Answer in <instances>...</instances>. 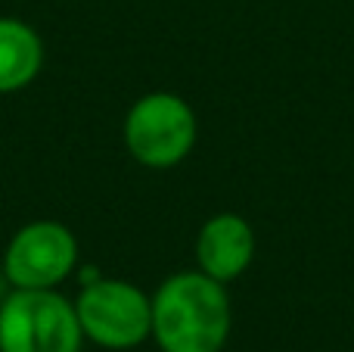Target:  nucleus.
I'll list each match as a JSON object with an SVG mask.
<instances>
[{"label":"nucleus","mask_w":354,"mask_h":352,"mask_svg":"<svg viewBox=\"0 0 354 352\" xmlns=\"http://www.w3.org/2000/svg\"><path fill=\"white\" fill-rule=\"evenodd\" d=\"M227 284L199 268L174 272L153 293V337L162 352H221L230 340Z\"/></svg>","instance_id":"f257e3e1"},{"label":"nucleus","mask_w":354,"mask_h":352,"mask_svg":"<svg viewBox=\"0 0 354 352\" xmlns=\"http://www.w3.org/2000/svg\"><path fill=\"white\" fill-rule=\"evenodd\" d=\"M124 150L143 168H174L199 141L193 106L174 91H149L131 103L122 125Z\"/></svg>","instance_id":"f03ea898"},{"label":"nucleus","mask_w":354,"mask_h":352,"mask_svg":"<svg viewBox=\"0 0 354 352\" xmlns=\"http://www.w3.org/2000/svg\"><path fill=\"white\" fill-rule=\"evenodd\" d=\"M75 299L59 290H12L0 299V352H81Z\"/></svg>","instance_id":"7ed1b4c3"},{"label":"nucleus","mask_w":354,"mask_h":352,"mask_svg":"<svg viewBox=\"0 0 354 352\" xmlns=\"http://www.w3.org/2000/svg\"><path fill=\"white\" fill-rule=\"evenodd\" d=\"M84 340L112 352L137 349L153 337V297L122 278H93L75 297Z\"/></svg>","instance_id":"20e7f679"},{"label":"nucleus","mask_w":354,"mask_h":352,"mask_svg":"<svg viewBox=\"0 0 354 352\" xmlns=\"http://www.w3.org/2000/svg\"><path fill=\"white\" fill-rule=\"evenodd\" d=\"M78 237L56 218H35L10 237L3 278L12 290H59L78 268Z\"/></svg>","instance_id":"39448f33"},{"label":"nucleus","mask_w":354,"mask_h":352,"mask_svg":"<svg viewBox=\"0 0 354 352\" xmlns=\"http://www.w3.org/2000/svg\"><path fill=\"white\" fill-rule=\"evenodd\" d=\"M255 231L236 212H218L196 234V268L221 284H233L255 262Z\"/></svg>","instance_id":"423d86ee"},{"label":"nucleus","mask_w":354,"mask_h":352,"mask_svg":"<svg viewBox=\"0 0 354 352\" xmlns=\"http://www.w3.org/2000/svg\"><path fill=\"white\" fill-rule=\"evenodd\" d=\"M44 69V41L35 25L0 16V94L28 87Z\"/></svg>","instance_id":"0eeeda50"}]
</instances>
